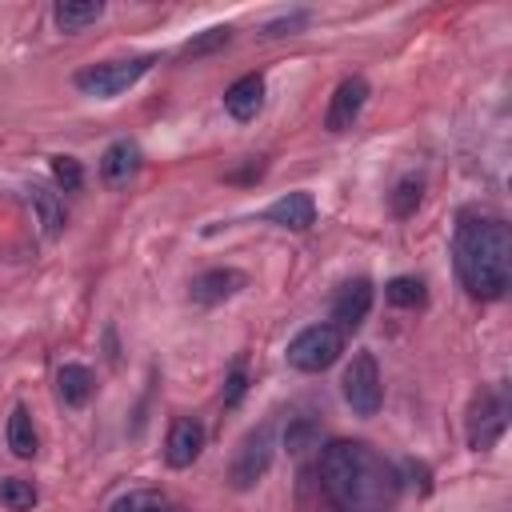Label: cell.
Wrapping results in <instances>:
<instances>
[{"instance_id":"1","label":"cell","mask_w":512,"mask_h":512,"mask_svg":"<svg viewBox=\"0 0 512 512\" xmlns=\"http://www.w3.org/2000/svg\"><path fill=\"white\" fill-rule=\"evenodd\" d=\"M320 488L340 512H392L400 472L364 440H332L320 452Z\"/></svg>"},{"instance_id":"2","label":"cell","mask_w":512,"mask_h":512,"mask_svg":"<svg viewBox=\"0 0 512 512\" xmlns=\"http://www.w3.org/2000/svg\"><path fill=\"white\" fill-rule=\"evenodd\" d=\"M456 276L476 300H500L512 284V232L500 216L460 212L456 224Z\"/></svg>"},{"instance_id":"3","label":"cell","mask_w":512,"mask_h":512,"mask_svg":"<svg viewBox=\"0 0 512 512\" xmlns=\"http://www.w3.org/2000/svg\"><path fill=\"white\" fill-rule=\"evenodd\" d=\"M344 352V332L336 324H308L304 332H296L288 340V368L296 372H324L340 360Z\"/></svg>"},{"instance_id":"4","label":"cell","mask_w":512,"mask_h":512,"mask_svg":"<svg viewBox=\"0 0 512 512\" xmlns=\"http://www.w3.org/2000/svg\"><path fill=\"white\" fill-rule=\"evenodd\" d=\"M156 64V56H132V60H104V64H88L76 72V88L84 96H100V100H112L120 92H128L148 68Z\"/></svg>"},{"instance_id":"5","label":"cell","mask_w":512,"mask_h":512,"mask_svg":"<svg viewBox=\"0 0 512 512\" xmlns=\"http://www.w3.org/2000/svg\"><path fill=\"white\" fill-rule=\"evenodd\" d=\"M344 400L356 416H376L380 412V400H384V380H380V364L372 352H356L352 364L344 368Z\"/></svg>"},{"instance_id":"6","label":"cell","mask_w":512,"mask_h":512,"mask_svg":"<svg viewBox=\"0 0 512 512\" xmlns=\"http://www.w3.org/2000/svg\"><path fill=\"white\" fill-rule=\"evenodd\" d=\"M508 412H512V404H508V392H504V388L480 392V396L472 400V412H468V448L488 452V448L504 436Z\"/></svg>"},{"instance_id":"7","label":"cell","mask_w":512,"mask_h":512,"mask_svg":"<svg viewBox=\"0 0 512 512\" xmlns=\"http://www.w3.org/2000/svg\"><path fill=\"white\" fill-rule=\"evenodd\" d=\"M272 452H276V440H272V424H260L252 428L240 444H236V456H232V468H228V480L236 492H248L268 468H272Z\"/></svg>"},{"instance_id":"8","label":"cell","mask_w":512,"mask_h":512,"mask_svg":"<svg viewBox=\"0 0 512 512\" xmlns=\"http://www.w3.org/2000/svg\"><path fill=\"white\" fill-rule=\"evenodd\" d=\"M368 104V80L364 76H344L328 100V112H324V128L328 132H344L356 124V116L364 112Z\"/></svg>"},{"instance_id":"9","label":"cell","mask_w":512,"mask_h":512,"mask_svg":"<svg viewBox=\"0 0 512 512\" xmlns=\"http://www.w3.org/2000/svg\"><path fill=\"white\" fill-rule=\"evenodd\" d=\"M368 308H372V284L364 276H356V280L336 288V296H332V324L340 332H356L364 324Z\"/></svg>"},{"instance_id":"10","label":"cell","mask_w":512,"mask_h":512,"mask_svg":"<svg viewBox=\"0 0 512 512\" xmlns=\"http://www.w3.org/2000/svg\"><path fill=\"white\" fill-rule=\"evenodd\" d=\"M204 452V424L196 416H180L172 420L168 428V440H164V460L172 468H192Z\"/></svg>"},{"instance_id":"11","label":"cell","mask_w":512,"mask_h":512,"mask_svg":"<svg viewBox=\"0 0 512 512\" xmlns=\"http://www.w3.org/2000/svg\"><path fill=\"white\" fill-rule=\"evenodd\" d=\"M244 284H248V276H244V272H236V268H208V272H200V276L192 280L188 296H192V304L212 308V304H220V300L236 296Z\"/></svg>"},{"instance_id":"12","label":"cell","mask_w":512,"mask_h":512,"mask_svg":"<svg viewBox=\"0 0 512 512\" xmlns=\"http://www.w3.org/2000/svg\"><path fill=\"white\" fill-rule=\"evenodd\" d=\"M140 172V148L132 140H112L100 156V180L108 188H128Z\"/></svg>"},{"instance_id":"13","label":"cell","mask_w":512,"mask_h":512,"mask_svg":"<svg viewBox=\"0 0 512 512\" xmlns=\"http://www.w3.org/2000/svg\"><path fill=\"white\" fill-rule=\"evenodd\" d=\"M264 220H272L288 232H308L316 224V200L308 192H288L264 208Z\"/></svg>"},{"instance_id":"14","label":"cell","mask_w":512,"mask_h":512,"mask_svg":"<svg viewBox=\"0 0 512 512\" xmlns=\"http://www.w3.org/2000/svg\"><path fill=\"white\" fill-rule=\"evenodd\" d=\"M260 104H264V76H260V72L240 76V80L224 92V108H228V116H232V120H240V124L256 120Z\"/></svg>"},{"instance_id":"15","label":"cell","mask_w":512,"mask_h":512,"mask_svg":"<svg viewBox=\"0 0 512 512\" xmlns=\"http://www.w3.org/2000/svg\"><path fill=\"white\" fill-rule=\"evenodd\" d=\"M56 392H60V400H64L68 408H84V404L92 400V392H96L92 368H84V364H64V368L56 372Z\"/></svg>"},{"instance_id":"16","label":"cell","mask_w":512,"mask_h":512,"mask_svg":"<svg viewBox=\"0 0 512 512\" xmlns=\"http://www.w3.org/2000/svg\"><path fill=\"white\" fill-rule=\"evenodd\" d=\"M28 204H32V212H36L44 236H56V232L64 228V204H60V196H56L48 184H40V180L28 184Z\"/></svg>"},{"instance_id":"17","label":"cell","mask_w":512,"mask_h":512,"mask_svg":"<svg viewBox=\"0 0 512 512\" xmlns=\"http://www.w3.org/2000/svg\"><path fill=\"white\" fill-rule=\"evenodd\" d=\"M100 16H104V4L100 0H60L52 8V20H56L60 32H80V28L96 24Z\"/></svg>"},{"instance_id":"18","label":"cell","mask_w":512,"mask_h":512,"mask_svg":"<svg viewBox=\"0 0 512 512\" xmlns=\"http://www.w3.org/2000/svg\"><path fill=\"white\" fill-rule=\"evenodd\" d=\"M8 448L20 460H32L36 456V428H32V416H28L24 404H16L12 416H8Z\"/></svg>"},{"instance_id":"19","label":"cell","mask_w":512,"mask_h":512,"mask_svg":"<svg viewBox=\"0 0 512 512\" xmlns=\"http://www.w3.org/2000/svg\"><path fill=\"white\" fill-rule=\"evenodd\" d=\"M36 484L32 480H20V476H4L0 480V504L8 512H32L36 508Z\"/></svg>"},{"instance_id":"20","label":"cell","mask_w":512,"mask_h":512,"mask_svg":"<svg viewBox=\"0 0 512 512\" xmlns=\"http://www.w3.org/2000/svg\"><path fill=\"white\" fill-rule=\"evenodd\" d=\"M284 444H288V452H292V456H304V452L320 448V424H316L312 416L292 420V424H288V432H284Z\"/></svg>"},{"instance_id":"21","label":"cell","mask_w":512,"mask_h":512,"mask_svg":"<svg viewBox=\"0 0 512 512\" xmlns=\"http://www.w3.org/2000/svg\"><path fill=\"white\" fill-rule=\"evenodd\" d=\"M112 512H172V504L156 488H132L128 496L112 504Z\"/></svg>"},{"instance_id":"22","label":"cell","mask_w":512,"mask_h":512,"mask_svg":"<svg viewBox=\"0 0 512 512\" xmlns=\"http://www.w3.org/2000/svg\"><path fill=\"white\" fill-rule=\"evenodd\" d=\"M420 192H424V180L420 176H404L396 188H392V196H388V204H392V216H412L416 212V204H420Z\"/></svg>"},{"instance_id":"23","label":"cell","mask_w":512,"mask_h":512,"mask_svg":"<svg viewBox=\"0 0 512 512\" xmlns=\"http://www.w3.org/2000/svg\"><path fill=\"white\" fill-rule=\"evenodd\" d=\"M384 296H388V304H396V308H416V304H424V280H416V276H396V280H388Z\"/></svg>"},{"instance_id":"24","label":"cell","mask_w":512,"mask_h":512,"mask_svg":"<svg viewBox=\"0 0 512 512\" xmlns=\"http://www.w3.org/2000/svg\"><path fill=\"white\" fill-rule=\"evenodd\" d=\"M232 40V28L228 24H216V28H204L200 36H192L188 44H184V56H208V52H216V48H224Z\"/></svg>"},{"instance_id":"25","label":"cell","mask_w":512,"mask_h":512,"mask_svg":"<svg viewBox=\"0 0 512 512\" xmlns=\"http://www.w3.org/2000/svg\"><path fill=\"white\" fill-rule=\"evenodd\" d=\"M52 176L64 192H80V184H84V168L76 156H52Z\"/></svg>"},{"instance_id":"26","label":"cell","mask_w":512,"mask_h":512,"mask_svg":"<svg viewBox=\"0 0 512 512\" xmlns=\"http://www.w3.org/2000/svg\"><path fill=\"white\" fill-rule=\"evenodd\" d=\"M244 388H248V376H244V364H232V372H228V380H224V404L232 408V404H240V396H244Z\"/></svg>"},{"instance_id":"27","label":"cell","mask_w":512,"mask_h":512,"mask_svg":"<svg viewBox=\"0 0 512 512\" xmlns=\"http://www.w3.org/2000/svg\"><path fill=\"white\" fill-rule=\"evenodd\" d=\"M304 24H308V12H292V16H280V20L264 24V36H292V32L304 28Z\"/></svg>"}]
</instances>
